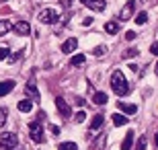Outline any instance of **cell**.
<instances>
[{"instance_id": "29", "label": "cell", "mask_w": 158, "mask_h": 150, "mask_svg": "<svg viewBox=\"0 0 158 150\" xmlns=\"http://www.w3.org/2000/svg\"><path fill=\"white\" fill-rule=\"evenodd\" d=\"M84 119H86V113H84V111H78V113H76V121H78V123H82Z\"/></svg>"}, {"instance_id": "30", "label": "cell", "mask_w": 158, "mask_h": 150, "mask_svg": "<svg viewBox=\"0 0 158 150\" xmlns=\"http://www.w3.org/2000/svg\"><path fill=\"white\" fill-rule=\"evenodd\" d=\"M60 2H62V8H66V11L72 6V0H60Z\"/></svg>"}, {"instance_id": "33", "label": "cell", "mask_w": 158, "mask_h": 150, "mask_svg": "<svg viewBox=\"0 0 158 150\" xmlns=\"http://www.w3.org/2000/svg\"><path fill=\"white\" fill-rule=\"evenodd\" d=\"M150 54H158V43H152V47H150Z\"/></svg>"}, {"instance_id": "28", "label": "cell", "mask_w": 158, "mask_h": 150, "mask_svg": "<svg viewBox=\"0 0 158 150\" xmlns=\"http://www.w3.org/2000/svg\"><path fill=\"white\" fill-rule=\"evenodd\" d=\"M93 54H94V56H103V54H105V45L94 47V49H93Z\"/></svg>"}, {"instance_id": "7", "label": "cell", "mask_w": 158, "mask_h": 150, "mask_svg": "<svg viewBox=\"0 0 158 150\" xmlns=\"http://www.w3.org/2000/svg\"><path fill=\"white\" fill-rule=\"evenodd\" d=\"M12 31L19 35H29L31 33V25L27 23V21H19V23L12 25Z\"/></svg>"}, {"instance_id": "2", "label": "cell", "mask_w": 158, "mask_h": 150, "mask_svg": "<svg viewBox=\"0 0 158 150\" xmlns=\"http://www.w3.org/2000/svg\"><path fill=\"white\" fill-rule=\"evenodd\" d=\"M0 146H2L4 150H10V148H15V146H19L17 134H12V132H2V134H0Z\"/></svg>"}, {"instance_id": "18", "label": "cell", "mask_w": 158, "mask_h": 150, "mask_svg": "<svg viewBox=\"0 0 158 150\" xmlns=\"http://www.w3.org/2000/svg\"><path fill=\"white\" fill-rule=\"evenodd\" d=\"M93 103L105 105L107 103V95H105V92H94V95H93Z\"/></svg>"}, {"instance_id": "10", "label": "cell", "mask_w": 158, "mask_h": 150, "mask_svg": "<svg viewBox=\"0 0 158 150\" xmlns=\"http://www.w3.org/2000/svg\"><path fill=\"white\" fill-rule=\"evenodd\" d=\"M103 123H105V115H94L93 121H90V132H97V130H101L103 127Z\"/></svg>"}, {"instance_id": "6", "label": "cell", "mask_w": 158, "mask_h": 150, "mask_svg": "<svg viewBox=\"0 0 158 150\" xmlns=\"http://www.w3.org/2000/svg\"><path fill=\"white\" fill-rule=\"evenodd\" d=\"M82 4L86 6V8H93V11H97V12H101V11H105V0H80Z\"/></svg>"}, {"instance_id": "25", "label": "cell", "mask_w": 158, "mask_h": 150, "mask_svg": "<svg viewBox=\"0 0 158 150\" xmlns=\"http://www.w3.org/2000/svg\"><path fill=\"white\" fill-rule=\"evenodd\" d=\"M146 146H148V142H146V138L142 136V138L138 140V144H135V148H134V150H146Z\"/></svg>"}, {"instance_id": "34", "label": "cell", "mask_w": 158, "mask_h": 150, "mask_svg": "<svg viewBox=\"0 0 158 150\" xmlns=\"http://www.w3.org/2000/svg\"><path fill=\"white\" fill-rule=\"evenodd\" d=\"M84 103H86V101H84V99H82V97H78V99H76V105H78V107H82V105H84Z\"/></svg>"}, {"instance_id": "16", "label": "cell", "mask_w": 158, "mask_h": 150, "mask_svg": "<svg viewBox=\"0 0 158 150\" xmlns=\"http://www.w3.org/2000/svg\"><path fill=\"white\" fill-rule=\"evenodd\" d=\"M19 111H23V113H29L31 109H33V103H31L29 99H25V101H19Z\"/></svg>"}, {"instance_id": "8", "label": "cell", "mask_w": 158, "mask_h": 150, "mask_svg": "<svg viewBox=\"0 0 158 150\" xmlns=\"http://www.w3.org/2000/svg\"><path fill=\"white\" fill-rule=\"evenodd\" d=\"M134 6H135L134 0H127L125 6L121 8V12H119V19H121V21H127V19L131 17V12H134Z\"/></svg>"}, {"instance_id": "26", "label": "cell", "mask_w": 158, "mask_h": 150, "mask_svg": "<svg viewBox=\"0 0 158 150\" xmlns=\"http://www.w3.org/2000/svg\"><path fill=\"white\" fill-rule=\"evenodd\" d=\"M6 115H8V111H6L4 107H0V127L6 123Z\"/></svg>"}, {"instance_id": "31", "label": "cell", "mask_w": 158, "mask_h": 150, "mask_svg": "<svg viewBox=\"0 0 158 150\" xmlns=\"http://www.w3.org/2000/svg\"><path fill=\"white\" fill-rule=\"evenodd\" d=\"M125 39H127V41H134L135 39V33H134V31H127V33H125Z\"/></svg>"}, {"instance_id": "12", "label": "cell", "mask_w": 158, "mask_h": 150, "mask_svg": "<svg viewBox=\"0 0 158 150\" xmlns=\"http://www.w3.org/2000/svg\"><path fill=\"white\" fill-rule=\"evenodd\" d=\"M15 88V80H2L0 82V97H4Z\"/></svg>"}, {"instance_id": "24", "label": "cell", "mask_w": 158, "mask_h": 150, "mask_svg": "<svg viewBox=\"0 0 158 150\" xmlns=\"http://www.w3.org/2000/svg\"><path fill=\"white\" fill-rule=\"evenodd\" d=\"M146 21H148V12H144V11L138 12V17H135V23H138V25H144Z\"/></svg>"}, {"instance_id": "14", "label": "cell", "mask_w": 158, "mask_h": 150, "mask_svg": "<svg viewBox=\"0 0 158 150\" xmlns=\"http://www.w3.org/2000/svg\"><path fill=\"white\" fill-rule=\"evenodd\" d=\"M105 142H107V136L105 134H99L97 140L93 142V150H105Z\"/></svg>"}, {"instance_id": "21", "label": "cell", "mask_w": 158, "mask_h": 150, "mask_svg": "<svg viewBox=\"0 0 158 150\" xmlns=\"http://www.w3.org/2000/svg\"><path fill=\"white\" fill-rule=\"evenodd\" d=\"M10 29H12V25L8 23V21H0V37H2V35H6Z\"/></svg>"}, {"instance_id": "13", "label": "cell", "mask_w": 158, "mask_h": 150, "mask_svg": "<svg viewBox=\"0 0 158 150\" xmlns=\"http://www.w3.org/2000/svg\"><path fill=\"white\" fill-rule=\"evenodd\" d=\"M117 107L123 111V113H127V115H134L135 111H138V107L135 105H129V103H123V101H119L117 103Z\"/></svg>"}, {"instance_id": "23", "label": "cell", "mask_w": 158, "mask_h": 150, "mask_svg": "<svg viewBox=\"0 0 158 150\" xmlns=\"http://www.w3.org/2000/svg\"><path fill=\"white\" fill-rule=\"evenodd\" d=\"M58 150H78V146L74 144V142H62V144L58 146Z\"/></svg>"}, {"instance_id": "9", "label": "cell", "mask_w": 158, "mask_h": 150, "mask_svg": "<svg viewBox=\"0 0 158 150\" xmlns=\"http://www.w3.org/2000/svg\"><path fill=\"white\" fill-rule=\"evenodd\" d=\"M76 45H78L76 37H70V39H66L64 43H62V52L64 54H72L74 49H76Z\"/></svg>"}, {"instance_id": "27", "label": "cell", "mask_w": 158, "mask_h": 150, "mask_svg": "<svg viewBox=\"0 0 158 150\" xmlns=\"http://www.w3.org/2000/svg\"><path fill=\"white\" fill-rule=\"evenodd\" d=\"M10 58V52H8V47H0V60H8Z\"/></svg>"}, {"instance_id": "5", "label": "cell", "mask_w": 158, "mask_h": 150, "mask_svg": "<svg viewBox=\"0 0 158 150\" xmlns=\"http://www.w3.org/2000/svg\"><path fill=\"white\" fill-rule=\"evenodd\" d=\"M56 107H58V111H60V115L62 117H70L72 115V109H70V105L66 103L62 97H58L56 99Z\"/></svg>"}, {"instance_id": "1", "label": "cell", "mask_w": 158, "mask_h": 150, "mask_svg": "<svg viewBox=\"0 0 158 150\" xmlns=\"http://www.w3.org/2000/svg\"><path fill=\"white\" fill-rule=\"evenodd\" d=\"M111 88H113V92H115L117 97H125V95L129 92V82L125 80L123 72L115 70V72L111 74Z\"/></svg>"}, {"instance_id": "3", "label": "cell", "mask_w": 158, "mask_h": 150, "mask_svg": "<svg viewBox=\"0 0 158 150\" xmlns=\"http://www.w3.org/2000/svg\"><path fill=\"white\" fill-rule=\"evenodd\" d=\"M37 19H39V23H43V25H53L60 19V15L53 11V8H43V11L37 15Z\"/></svg>"}, {"instance_id": "15", "label": "cell", "mask_w": 158, "mask_h": 150, "mask_svg": "<svg viewBox=\"0 0 158 150\" xmlns=\"http://www.w3.org/2000/svg\"><path fill=\"white\" fill-rule=\"evenodd\" d=\"M111 119H113V123H115V126L119 127V126H125L129 117H125L123 113H113V115H111Z\"/></svg>"}, {"instance_id": "32", "label": "cell", "mask_w": 158, "mask_h": 150, "mask_svg": "<svg viewBox=\"0 0 158 150\" xmlns=\"http://www.w3.org/2000/svg\"><path fill=\"white\" fill-rule=\"evenodd\" d=\"M49 132H52V134H60V127H58V126H53V123H52V126H49Z\"/></svg>"}, {"instance_id": "22", "label": "cell", "mask_w": 158, "mask_h": 150, "mask_svg": "<svg viewBox=\"0 0 158 150\" xmlns=\"http://www.w3.org/2000/svg\"><path fill=\"white\" fill-rule=\"evenodd\" d=\"M138 49H135V47H129V49H125V52H123V58L125 60H131V58H135V56H138Z\"/></svg>"}, {"instance_id": "17", "label": "cell", "mask_w": 158, "mask_h": 150, "mask_svg": "<svg viewBox=\"0 0 158 150\" xmlns=\"http://www.w3.org/2000/svg\"><path fill=\"white\" fill-rule=\"evenodd\" d=\"M105 31H107L109 35H115V33L119 31V25L115 23V21H107V23H105Z\"/></svg>"}, {"instance_id": "19", "label": "cell", "mask_w": 158, "mask_h": 150, "mask_svg": "<svg viewBox=\"0 0 158 150\" xmlns=\"http://www.w3.org/2000/svg\"><path fill=\"white\" fill-rule=\"evenodd\" d=\"M84 60H86V58H84V54H76V56H72V58H70V64H72V66H82Z\"/></svg>"}, {"instance_id": "4", "label": "cell", "mask_w": 158, "mask_h": 150, "mask_svg": "<svg viewBox=\"0 0 158 150\" xmlns=\"http://www.w3.org/2000/svg\"><path fill=\"white\" fill-rule=\"evenodd\" d=\"M29 134H31V140L35 144H41L43 142V127H41L39 121H31L29 123Z\"/></svg>"}, {"instance_id": "20", "label": "cell", "mask_w": 158, "mask_h": 150, "mask_svg": "<svg viewBox=\"0 0 158 150\" xmlns=\"http://www.w3.org/2000/svg\"><path fill=\"white\" fill-rule=\"evenodd\" d=\"M27 92H29V95L35 99V101L39 99V91H37V87L33 84V82H27Z\"/></svg>"}, {"instance_id": "35", "label": "cell", "mask_w": 158, "mask_h": 150, "mask_svg": "<svg viewBox=\"0 0 158 150\" xmlns=\"http://www.w3.org/2000/svg\"><path fill=\"white\" fill-rule=\"evenodd\" d=\"M10 150H19V148H17V146H15V148H10Z\"/></svg>"}, {"instance_id": "11", "label": "cell", "mask_w": 158, "mask_h": 150, "mask_svg": "<svg viewBox=\"0 0 158 150\" xmlns=\"http://www.w3.org/2000/svg\"><path fill=\"white\" fill-rule=\"evenodd\" d=\"M134 136H135V132H131V130L125 134V138H123V142H121V150H131V144H134Z\"/></svg>"}]
</instances>
